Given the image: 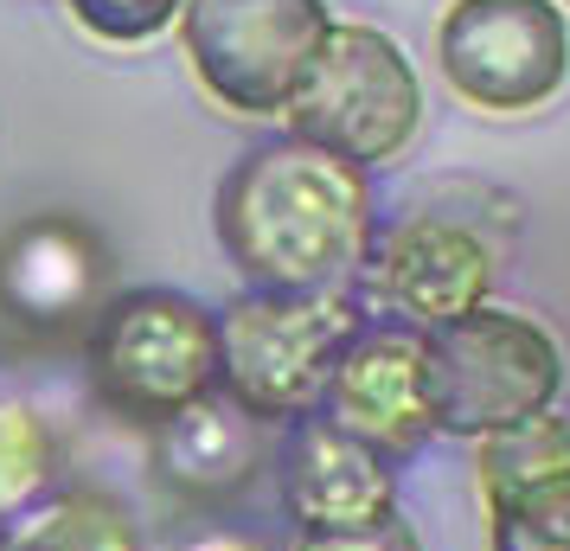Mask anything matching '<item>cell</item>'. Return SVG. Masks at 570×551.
<instances>
[{"instance_id":"cell-19","label":"cell","mask_w":570,"mask_h":551,"mask_svg":"<svg viewBox=\"0 0 570 551\" xmlns=\"http://www.w3.org/2000/svg\"><path fill=\"white\" fill-rule=\"evenodd\" d=\"M199 551H250V545H225V539H218V545H199Z\"/></svg>"},{"instance_id":"cell-7","label":"cell","mask_w":570,"mask_h":551,"mask_svg":"<svg viewBox=\"0 0 570 551\" xmlns=\"http://www.w3.org/2000/svg\"><path fill=\"white\" fill-rule=\"evenodd\" d=\"M436 71L488 116L551 104L570 78V20L558 0H449L436 20Z\"/></svg>"},{"instance_id":"cell-11","label":"cell","mask_w":570,"mask_h":551,"mask_svg":"<svg viewBox=\"0 0 570 551\" xmlns=\"http://www.w3.org/2000/svg\"><path fill=\"white\" fill-rule=\"evenodd\" d=\"M155 436V474L193 506H225L237 500L263 469H269V423H257L250 411H237L225 392L186 404L180 417H167Z\"/></svg>"},{"instance_id":"cell-3","label":"cell","mask_w":570,"mask_h":551,"mask_svg":"<svg viewBox=\"0 0 570 551\" xmlns=\"http://www.w3.org/2000/svg\"><path fill=\"white\" fill-rule=\"evenodd\" d=\"M416 372H423V404L436 436L481 443L507 423H525L551 411L564 392V346L551 327L513 308H468L416 334Z\"/></svg>"},{"instance_id":"cell-12","label":"cell","mask_w":570,"mask_h":551,"mask_svg":"<svg viewBox=\"0 0 570 551\" xmlns=\"http://www.w3.org/2000/svg\"><path fill=\"white\" fill-rule=\"evenodd\" d=\"M0 551H141V525L104 488H52L0 525Z\"/></svg>"},{"instance_id":"cell-2","label":"cell","mask_w":570,"mask_h":551,"mask_svg":"<svg viewBox=\"0 0 570 551\" xmlns=\"http://www.w3.org/2000/svg\"><path fill=\"white\" fill-rule=\"evenodd\" d=\"M365 302L353 289H244L218 308V392L257 423L321 411L340 353L360 341Z\"/></svg>"},{"instance_id":"cell-14","label":"cell","mask_w":570,"mask_h":551,"mask_svg":"<svg viewBox=\"0 0 570 551\" xmlns=\"http://www.w3.org/2000/svg\"><path fill=\"white\" fill-rule=\"evenodd\" d=\"M65 474V436L32 397L0 392V525L46 500Z\"/></svg>"},{"instance_id":"cell-20","label":"cell","mask_w":570,"mask_h":551,"mask_svg":"<svg viewBox=\"0 0 570 551\" xmlns=\"http://www.w3.org/2000/svg\"><path fill=\"white\" fill-rule=\"evenodd\" d=\"M558 7H570V0H558Z\"/></svg>"},{"instance_id":"cell-1","label":"cell","mask_w":570,"mask_h":551,"mask_svg":"<svg viewBox=\"0 0 570 551\" xmlns=\"http://www.w3.org/2000/svg\"><path fill=\"white\" fill-rule=\"evenodd\" d=\"M212 225L250 289H353L379 237V199L365 167L283 135L232 160Z\"/></svg>"},{"instance_id":"cell-8","label":"cell","mask_w":570,"mask_h":551,"mask_svg":"<svg viewBox=\"0 0 570 551\" xmlns=\"http://www.w3.org/2000/svg\"><path fill=\"white\" fill-rule=\"evenodd\" d=\"M488 289H493V244L449 211H411L397 225H379L360 283H353L365 315L411 327V334H430L442 321L481 308Z\"/></svg>"},{"instance_id":"cell-17","label":"cell","mask_w":570,"mask_h":551,"mask_svg":"<svg viewBox=\"0 0 570 551\" xmlns=\"http://www.w3.org/2000/svg\"><path fill=\"white\" fill-rule=\"evenodd\" d=\"M71 20L104 46H148L155 32H167L180 20L186 0H65Z\"/></svg>"},{"instance_id":"cell-18","label":"cell","mask_w":570,"mask_h":551,"mask_svg":"<svg viewBox=\"0 0 570 551\" xmlns=\"http://www.w3.org/2000/svg\"><path fill=\"white\" fill-rule=\"evenodd\" d=\"M295 551H416V532L404 520H391L385 532H372V539H302Z\"/></svg>"},{"instance_id":"cell-9","label":"cell","mask_w":570,"mask_h":551,"mask_svg":"<svg viewBox=\"0 0 570 551\" xmlns=\"http://www.w3.org/2000/svg\"><path fill=\"white\" fill-rule=\"evenodd\" d=\"M283 513L302 539H372L397 513V462H385L372 443L346 436L334 417H295L276 430L269 449Z\"/></svg>"},{"instance_id":"cell-10","label":"cell","mask_w":570,"mask_h":551,"mask_svg":"<svg viewBox=\"0 0 570 551\" xmlns=\"http://www.w3.org/2000/svg\"><path fill=\"white\" fill-rule=\"evenodd\" d=\"M321 417H334L346 436L372 443L385 462H411L430 443V404H423V372H416V334L391 321H365L360 341L340 353Z\"/></svg>"},{"instance_id":"cell-5","label":"cell","mask_w":570,"mask_h":551,"mask_svg":"<svg viewBox=\"0 0 570 551\" xmlns=\"http://www.w3.org/2000/svg\"><path fill=\"white\" fill-rule=\"evenodd\" d=\"M186 65L218 109L232 116H288L308 71L327 52V0H186L180 7Z\"/></svg>"},{"instance_id":"cell-15","label":"cell","mask_w":570,"mask_h":551,"mask_svg":"<svg viewBox=\"0 0 570 551\" xmlns=\"http://www.w3.org/2000/svg\"><path fill=\"white\" fill-rule=\"evenodd\" d=\"M570 469V423L558 411H539L525 423H507L474 443V481H481V500L519 494L532 481H551V474Z\"/></svg>"},{"instance_id":"cell-6","label":"cell","mask_w":570,"mask_h":551,"mask_svg":"<svg viewBox=\"0 0 570 551\" xmlns=\"http://www.w3.org/2000/svg\"><path fill=\"white\" fill-rule=\"evenodd\" d=\"M288 135L327 148V155L353 160V167H379L411 148V135L423 129V83L404 46L379 27L360 20H334L327 52L308 71L302 97L288 104Z\"/></svg>"},{"instance_id":"cell-13","label":"cell","mask_w":570,"mask_h":551,"mask_svg":"<svg viewBox=\"0 0 570 551\" xmlns=\"http://www.w3.org/2000/svg\"><path fill=\"white\" fill-rule=\"evenodd\" d=\"M0 289L27 321H65V308H78L90 289V250L65 225H32L0 263Z\"/></svg>"},{"instance_id":"cell-4","label":"cell","mask_w":570,"mask_h":551,"mask_svg":"<svg viewBox=\"0 0 570 551\" xmlns=\"http://www.w3.org/2000/svg\"><path fill=\"white\" fill-rule=\"evenodd\" d=\"M90 385L122 423L160 430L218 392V315L180 289L116 295L90 334Z\"/></svg>"},{"instance_id":"cell-16","label":"cell","mask_w":570,"mask_h":551,"mask_svg":"<svg viewBox=\"0 0 570 551\" xmlns=\"http://www.w3.org/2000/svg\"><path fill=\"white\" fill-rule=\"evenodd\" d=\"M488 551H570V469L488 500Z\"/></svg>"}]
</instances>
